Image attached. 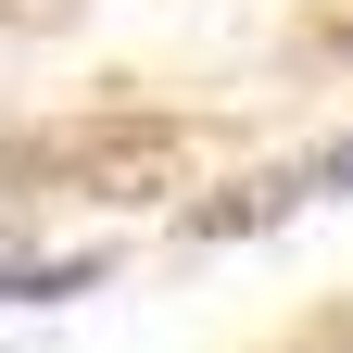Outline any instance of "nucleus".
<instances>
[{
  "label": "nucleus",
  "instance_id": "nucleus-1",
  "mask_svg": "<svg viewBox=\"0 0 353 353\" xmlns=\"http://www.w3.org/2000/svg\"><path fill=\"white\" fill-rule=\"evenodd\" d=\"M290 202H303V190H290V176H252V190H228V202H202V214H190V228H202V240H252V228H278V214H290Z\"/></svg>",
  "mask_w": 353,
  "mask_h": 353
},
{
  "label": "nucleus",
  "instance_id": "nucleus-2",
  "mask_svg": "<svg viewBox=\"0 0 353 353\" xmlns=\"http://www.w3.org/2000/svg\"><path fill=\"white\" fill-rule=\"evenodd\" d=\"M13 290H26V303H63V290H88V252H63V265H13Z\"/></svg>",
  "mask_w": 353,
  "mask_h": 353
},
{
  "label": "nucleus",
  "instance_id": "nucleus-3",
  "mask_svg": "<svg viewBox=\"0 0 353 353\" xmlns=\"http://www.w3.org/2000/svg\"><path fill=\"white\" fill-rule=\"evenodd\" d=\"M303 190H353V139H341V152H328L316 176H303Z\"/></svg>",
  "mask_w": 353,
  "mask_h": 353
}]
</instances>
